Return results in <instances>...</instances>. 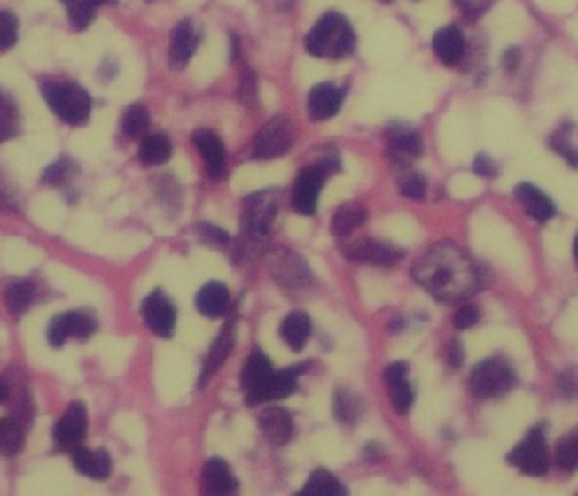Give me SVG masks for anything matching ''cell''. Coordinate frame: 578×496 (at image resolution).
Wrapping results in <instances>:
<instances>
[{"instance_id": "cell-1", "label": "cell", "mask_w": 578, "mask_h": 496, "mask_svg": "<svg viewBox=\"0 0 578 496\" xmlns=\"http://www.w3.org/2000/svg\"><path fill=\"white\" fill-rule=\"evenodd\" d=\"M415 281L433 297L454 302L480 290V274L473 260L450 241L438 243L413 267Z\"/></svg>"}, {"instance_id": "cell-2", "label": "cell", "mask_w": 578, "mask_h": 496, "mask_svg": "<svg viewBox=\"0 0 578 496\" xmlns=\"http://www.w3.org/2000/svg\"><path fill=\"white\" fill-rule=\"evenodd\" d=\"M307 50L317 58H342L355 49V33L339 13H326L309 33Z\"/></svg>"}, {"instance_id": "cell-3", "label": "cell", "mask_w": 578, "mask_h": 496, "mask_svg": "<svg viewBox=\"0 0 578 496\" xmlns=\"http://www.w3.org/2000/svg\"><path fill=\"white\" fill-rule=\"evenodd\" d=\"M42 92L51 110L62 120L73 124V127H80V124L87 122L92 110V101L80 85L45 83Z\"/></svg>"}, {"instance_id": "cell-4", "label": "cell", "mask_w": 578, "mask_h": 496, "mask_svg": "<svg viewBox=\"0 0 578 496\" xmlns=\"http://www.w3.org/2000/svg\"><path fill=\"white\" fill-rule=\"evenodd\" d=\"M515 385L513 368L499 358H487L478 363L471 375V389L476 398H497Z\"/></svg>"}, {"instance_id": "cell-5", "label": "cell", "mask_w": 578, "mask_h": 496, "mask_svg": "<svg viewBox=\"0 0 578 496\" xmlns=\"http://www.w3.org/2000/svg\"><path fill=\"white\" fill-rule=\"evenodd\" d=\"M294 141H296L294 124L283 115L274 117L256 134L253 143V155L263 160L277 159L293 148Z\"/></svg>"}, {"instance_id": "cell-6", "label": "cell", "mask_w": 578, "mask_h": 496, "mask_svg": "<svg viewBox=\"0 0 578 496\" xmlns=\"http://www.w3.org/2000/svg\"><path fill=\"white\" fill-rule=\"evenodd\" d=\"M508 462L521 469L525 475L532 477H541L548 471L550 453L543 426L530 430L528 436L510 452Z\"/></svg>"}, {"instance_id": "cell-7", "label": "cell", "mask_w": 578, "mask_h": 496, "mask_svg": "<svg viewBox=\"0 0 578 496\" xmlns=\"http://www.w3.org/2000/svg\"><path fill=\"white\" fill-rule=\"evenodd\" d=\"M274 368L269 358L262 353H254L244 365L242 387L246 392V403L256 407L270 399V385L274 380Z\"/></svg>"}, {"instance_id": "cell-8", "label": "cell", "mask_w": 578, "mask_h": 496, "mask_svg": "<svg viewBox=\"0 0 578 496\" xmlns=\"http://www.w3.org/2000/svg\"><path fill=\"white\" fill-rule=\"evenodd\" d=\"M332 162H321L301 171L294 183L293 191V207L296 213L310 216L317 209V198L323 190V183L332 173Z\"/></svg>"}, {"instance_id": "cell-9", "label": "cell", "mask_w": 578, "mask_h": 496, "mask_svg": "<svg viewBox=\"0 0 578 496\" xmlns=\"http://www.w3.org/2000/svg\"><path fill=\"white\" fill-rule=\"evenodd\" d=\"M141 315H143L146 328L160 338H169L173 335V331H176L177 309L160 290L152 291L143 300Z\"/></svg>"}, {"instance_id": "cell-10", "label": "cell", "mask_w": 578, "mask_h": 496, "mask_svg": "<svg viewBox=\"0 0 578 496\" xmlns=\"http://www.w3.org/2000/svg\"><path fill=\"white\" fill-rule=\"evenodd\" d=\"M98 329V322L89 314L71 312L56 315L47 328V340L52 347H62L69 337L89 338Z\"/></svg>"}, {"instance_id": "cell-11", "label": "cell", "mask_w": 578, "mask_h": 496, "mask_svg": "<svg viewBox=\"0 0 578 496\" xmlns=\"http://www.w3.org/2000/svg\"><path fill=\"white\" fill-rule=\"evenodd\" d=\"M87 428H89L87 410L82 403L76 401L69 407V410L62 415V419L56 422L52 436L58 446H62L66 450H74L82 446L87 436Z\"/></svg>"}, {"instance_id": "cell-12", "label": "cell", "mask_w": 578, "mask_h": 496, "mask_svg": "<svg viewBox=\"0 0 578 496\" xmlns=\"http://www.w3.org/2000/svg\"><path fill=\"white\" fill-rule=\"evenodd\" d=\"M402 256L403 252L394 244H387L375 239H361L346 251V258L379 267H393L402 260Z\"/></svg>"}, {"instance_id": "cell-13", "label": "cell", "mask_w": 578, "mask_h": 496, "mask_svg": "<svg viewBox=\"0 0 578 496\" xmlns=\"http://www.w3.org/2000/svg\"><path fill=\"white\" fill-rule=\"evenodd\" d=\"M199 47V35L195 33L191 22H181L171 33L169 42V64L173 69H183L190 64Z\"/></svg>"}, {"instance_id": "cell-14", "label": "cell", "mask_w": 578, "mask_h": 496, "mask_svg": "<svg viewBox=\"0 0 578 496\" xmlns=\"http://www.w3.org/2000/svg\"><path fill=\"white\" fill-rule=\"evenodd\" d=\"M433 50L441 59V64L447 67L457 66L465 52V38L464 33L456 26L441 27L433 38Z\"/></svg>"}, {"instance_id": "cell-15", "label": "cell", "mask_w": 578, "mask_h": 496, "mask_svg": "<svg viewBox=\"0 0 578 496\" xmlns=\"http://www.w3.org/2000/svg\"><path fill=\"white\" fill-rule=\"evenodd\" d=\"M260 430L263 433V438L274 445L281 446L285 445L293 436V419L291 414H288L281 407H270L262 412L260 417Z\"/></svg>"}, {"instance_id": "cell-16", "label": "cell", "mask_w": 578, "mask_h": 496, "mask_svg": "<svg viewBox=\"0 0 578 496\" xmlns=\"http://www.w3.org/2000/svg\"><path fill=\"white\" fill-rule=\"evenodd\" d=\"M204 491L207 494H233L238 489V480L230 473L229 464L223 459L213 457L202 469Z\"/></svg>"}, {"instance_id": "cell-17", "label": "cell", "mask_w": 578, "mask_h": 496, "mask_svg": "<svg viewBox=\"0 0 578 496\" xmlns=\"http://www.w3.org/2000/svg\"><path fill=\"white\" fill-rule=\"evenodd\" d=\"M193 143H195L199 153L202 155V159L206 160L207 173L213 178H222L223 169H225V150H223L220 137L216 134H213L211 130L202 128V130L195 132Z\"/></svg>"}, {"instance_id": "cell-18", "label": "cell", "mask_w": 578, "mask_h": 496, "mask_svg": "<svg viewBox=\"0 0 578 496\" xmlns=\"http://www.w3.org/2000/svg\"><path fill=\"white\" fill-rule=\"evenodd\" d=\"M513 195H515L517 202L525 207L527 214L530 218H534L535 221L544 223L555 216V207H553L551 200L541 190H537L535 185L519 183Z\"/></svg>"}, {"instance_id": "cell-19", "label": "cell", "mask_w": 578, "mask_h": 496, "mask_svg": "<svg viewBox=\"0 0 578 496\" xmlns=\"http://www.w3.org/2000/svg\"><path fill=\"white\" fill-rule=\"evenodd\" d=\"M342 105V90L332 83L316 85L309 96V113L314 120L333 117Z\"/></svg>"}, {"instance_id": "cell-20", "label": "cell", "mask_w": 578, "mask_h": 496, "mask_svg": "<svg viewBox=\"0 0 578 496\" xmlns=\"http://www.w3.org/2000/svg\"><path fill=\"white\" fill-rule=\"evenodd\" d=\"M276 209H277L276 200L269 198L265 193L258 197H251L246 202V229L251 234L265 236L270 229Z\"/></svg>"}, {"instance_id": "cell-21", "label": "cell", "mask_w": 578, "mask_h": 496, "mask_svg": "<svg viewBox=\"0 0 578 496\" xmlns=\"http://www.w3.org/2000/svg\"><path fill=\"white\" fill-rule=\"evenodd\" d=\"M73 464L82 475L96 480H105L112 471V461L106 450H87L78 446L73 450Z\"/></svg>"}, {"instance_id": "cell-22", "label": "cell", "mask_w": 578, "mask_h": 496, "mask_svg": "<svg viewBox=\"0 0 578 496\" xmlns=\"http://www.w3.org/2000/svg\"><path fill=\"white\" fill-rule=\"evenodd\" d=\"M230 306V295L225 284L222 283H207L200 288L197 295L199 312L209 319H216L227 314Z\"/></svg>"}, {"instance_id": "cell-23", "label": "cell", "mask_w": 578, "mask_h": 496, "mask_svg": "<svg viewBox=\"0 0 578 496\" xmlns=\"http://www.w3.org/2000/svg\"><path fill=\"white\" fill-rule=\"evenodd\" d=\"M233 347H235V329H233V326H225L223 331L218 335V338L215 340V344L209 349L207 360H206L204 368H202L200 387L206 385L207 380L222 367V363L229 356V353L233 351Z\"/></svg>"}, {"instance_id": "cell-24", "label": "cell", "mask_w": 578, "mask_h": 496, "mask_svg": "<svg viewBox=\"0 0 578 496\" xmlns=\"http://www.w3.org/2000/svg\"><path fill=\"white\" fill-rule=\"evenodd\" d=\"M279 333L288 347H291L293 351H301L310 338L312 322L307 314L294 312L281 322Z\"/></svg>"}, {"instance_id": "cell-25", "label": "cell", "mask_w": 578, "mask_h": 496, "mask_svg": "<svg viewBox=\"0 0 578 496\" xmlns=\"http://www.w3.org/2000/svg\"><path fill=\"white\" fill-rule=\"evenodd\" d=\"M422 137L411 130H398L391 134V153L400 164H406L422 155Z\"/></svg>"}, {"instance_id": "cell-26", "label": "cell", "mask_w": 578, "mask_h": 496, "mask_svg": "<svg viewBox=\"0 0 578 496\" xmlns=\"http://www.w3.org/2000/svg\"><path fill=\"white\" fill-rule=\"evenodd\" d=\"M301 496H342L344 485L326 469H316L300 491Z\"/></svg>"}, {"instance_id": "cell-27", "label": "cell", "mask_w": 578, "mask_h": 496, "mask_svg": "<svg viewBox=\"0 0 578 496\" xmlns=\"http://www.w3.org/2000/svg\"><path fill=\"white\" fill-rule=\"evenodd\" d=\"M26 443L24 430L19 421L0 417V457H15Z\"/></svg>"}, {"instance_id": "cell-28", "label": "cell", "mask_w": 578, "mask_h": 496, "mask_svg": "<svg viewBox=\"0 0 578 496\" xmlns=\"http://www.w3.org/2000/svg\"><path fill=\"white\" fill-rule=\"evenodd\" d=\"M366 220V209L359 204H344L332 218V232L335 236H348Z\"/></svg>"}, {"instance_id": "cell-29", "label": "cell", "mask_w": 578, "mask_h": 496, "mask_svg": "<svg viewBox=\"0 0 578 496\" xmlns=\"http://www.w3.org/2000/svg\"><path fill=\"white\" fill-rule=\"evenodd\" d=\"M171 157V143L166 136H148L139 148V159L146 166H159L168 162Z\"/></svg>"}, {"instance_id": "cell-30", "label": "cell", "mask_w": 578, "mask_h": 496, "mask_svg": "<svg viewBox=\"0 0 578 496\" xmlns=\"http://www.w3.org/2000/svg\"><path fill=\"white\" fill-rule=\"evenodd\" d=\"M333 414L340 422L354 424L363 414V399L350 391H337L333 398Z\"/></svg>"}, {"instance_id": "cell-31", "label": "cell", "mask_w": 578, "mask_h": 496, "mask_svg": "<svg viewBox=\"0 0 578 496\" xmlns=\"http://www.w3.org/2000/svg\"><path fill=\"white\" fill-rule=\"evenodd\" d=\"M35 284L31 281H17L6 290V306L13 315L24 314L35 298Z\"/></svg>"}, {"instance_id": "cell-32", "label": "cell", "mask_w": 578, "mask_h": 496, "mask_svg": "<svg viewBox=\"0 0 578 496\" xmlns=\"http://www.w3.org/2000/svg\"><path fill=\"white\" fill-rule=\"evenodd\" d=\"M555 459L564 471H574L578 468V428L557 443Z\"/></svg>"}, {"instance_id": "cell-33", "label": "cell", "mask_w": 578, "mask_h": 496, "mask_svg": "<svg viewBox=\"0 0 578 496\" xmlns=\"http://www.w3.org/2000/svg\"><path fill=\"white\" fill-rule=\"evenodd\" d=\"M64 6L67 8L69 20L76 29H85L94 22L98 6L94 0H62Z\"/></svg>"}, {"instance_id": "cell-34", "label": "cell", "mask_w": 578, "mask_h": 496, "mask_svg": "<svg viewBox=\"0 0 578 496\" xmlns=\"http://www.w3.org/2000/svg\"><path fill=\"white\" fill-rule=\"evenodd\" d=\"M148 124L150 115L143 105H132L123 115V132L132 139L141 137L146 132Z\"/></svg>"}, {"instance_id": "cell-35", "label": "cell", "mask_w": 578, "mask_h": 496, "mask_svg": "<svg viewBox=\"0 0 578 496\" xmlns=\"http://www.w3.org/2000/svg\"><path fill=\"white\" fill-rule=\"evenodd\" d=\"M386 385L389 389V399H391L393 408L398 414H406L413 405V391H411L408 380L402 378V380H396V382H391Z\"/></svg>"}, {"instance_id": "cell-36", "label": "cell", "mask_w": 578, "mask_h": 496, "mask_svg": "<svg viewBox=\"0 0 578 496\" xmlns=\"http://www.w3.org/2000/svg\"><path fill=\"white\" fill-rule=\"evenodd\" d=\"M19 38V20L10 12H0V50H8Z\"/></svg>"}, {"instance_id": "cell-37", "label": "cell", "mask_w": 578, "mask_h": 496, "mask_svg": "<svg viewBox=\"0 0 578 496\" xmlns=\"http://www.w3.org/2000/svg\"><path fill=\"white\" fill-rule=\"evenodd\" d=\"M550 146L562 155L573 167H578V150L573 148L571 139H569V128H562L558 130L551 139H550Z\"/></svg>"}, {"instance_id": "cell-38", "label": "cell", "mask_w": 578, "mask_h": 496, "mask_svg": "<svg viewBox=\"0 0 578 496\" xmlns=\"http://www.w3.org/2000/svg\"><path fill=\"white\" fill-rule=\"evenodd\" d=\"M426 190H427L426 178L418 173H408L400 180V193L408 198L420 200L426 197Z\"/></svg>"}, {"instance_id": "cell-39", "label": "cell", "mask_w": 578, "mask_h": 496, "mask_svg": "<svg viewBox=\"0 0 578 496\" xmlns=\"http://www.w3.org/2000/svg\"><path fill=\"white\" fill-rule=\"evenodd\" d=\"M238 97L246 106H254L258 101V80L253 71H244L240 87H238Z\"/></svg>"}, {"instance_id": "cell-40", "label": "cell", "mask_w": 578, "mask_h": 496, "mask_svg": "<svg viewBox=\"0 0 578 496\" xmlns=\"http://www.w3.org/2000/svg\"><path fill=\"white\" fill-rule=\"evenodd\" d=\"M478 321H480V309L474 307V306H464L456 312L452 324H454L456 329L464 331V329L473 328Z\"/></svg>"}, {"instance_id": "cell-41", "label": "cell", "mask_w": 578, "mask_h": 496, "mask_svg": "<svg viewBox=\"0 0 578 496\" xmlns=\"http://www.w3.org/2000/svg\"><path fill=\"white\" fill-rule=\"evenodd\" d=\"M71 166H69V162L67 160H62V162H56V164H52L51 167H47L45 169V173H43V180L47 182V183H52V185H58V183H64L67 178H69V174H71Z\"/></svg>"}, {"instance_id": "cell-42", "label": "cell", "mask_w": 578, "mask_h": 496, "mask_svg": "<svg viewBox=\"0 0 578 496\" xmlns=\"http://www.w3.org/2000/svg\"><path fill=\"white\" fill-rule=\"evenodd\" d=\"M199 234H200V237H202L204 241H207L209 244H216V246L220 244V246H223V244L229 243V234H227L223 229L215 227V225H209V223L200 225V227H199Z\"/></svg>"}, {"instance_id": "cell-43", "label": "cell", "mask_w": 578, "mask_h": 496, "mask_svg": "<svg viewBox=\"0 0 578 496\" xmlns=\"http://www.w3.org/2000/svg\"><path fill=\"white\" fill-rule=\"evenodd\" d=\"M13 119H15V110L12 103L0 96V139H4L12 132Z\"/></svg>"}, {"instance_id": "cell-44", "label": "cell", "mask_w": 578, "mask_h": 496, "mask_svg": "<svg viewBox=\"0 0 578 496\" xmlns=\"http://www.w3.org/2000/svg\"><path fill=\"white\" fill-rule=\"evenodd\" d=\"M501 66L504 71L508 73H513L517 71V67L521 66V50H519L517 47H510L503 52V58H501Z\"/></svg>"}, {"instance_id": "cell-45", "label": "cell", "mask_w": 578, "mask_h": 496, "mask_svg": "<svg viewBox=\"0 0 578 496\" xmlns=\"http://www.w3.org/2000/svg\"><path fill=\"white\" fill-rule=\"evenodd\" d=\"M406 375H408V365L403 361H396V363H391L384 370V380H386V384H391V382L406 378Z\"/></svg>"}, {"instance_id": "cell-46", "label": "cell", "mask_w": 578, "mask_h": 496, "mask_svg": "<svg viewBox=\"0 0 578 496\" xmlns=\"http://www.w3.org/2000/svg\"><path fill=\"white\" fill-rule=\"evenodd\" d=\"M474 173L481 174V176H492V174H496V169H494L488 157L478 155L476 160H474Z\"/></svg>"}, {"instance_id": "cell-47", "label": "cell", "mask_w": 578, "mask_h": 496, "mask_svg": "<svg viewBox=\"0 0 578 496\" xmlns=\"http://www.w3.org/2000/svg\"><path fill=\"white\" fill-rule=\"evenodd\" d=\"M449 363L452 367H459L461 363H464V349H461L459 342L449 344Z\"/></svg>"}, {"instance_id": "cell-48", "label": "cell", "mask_w": 578, "mask_h": 496, "mask_svg": "<svg viewBox=\"0 0 578 496\" xmlns=\"http://www.w3.org/2000/svg\"><path fill=\"white\" fill-rule=\"evenodd\" d=\"M238 52H240L238 36L237 35H230V61H235L238 58Z\"/></svg>"}, {"instance_id": "cell-49", "label": "cell", "mask_w": 578, "mask_h": 496, "mask_svg": "<svg viewBox=\"0 0 578 496\" xmlns=\"http://www.w3.org/2000/svg\"><path fill=\"white\" fill-rule=\"evenodd\" d=\"M402 328H403L402 319H394V321L389 324V333H398Z\"/></svg>"}, {"instance_id": "cell-50", "label": "cell", "mask_w": 578, "mask_h": 496, "mask_svg": "<svg viewBox=\"0 0 578 496\" xmlns=\"http://www.w3.org/2000/svg\"><path fill=\"white\" fill-rule=\"evenodd\" d=\"M94 4L99 8V6H113V4H118V0H94Z\"/></svg>"}, {"instance_id": "cell-51", "label": "cell", "mask_w": 578, "mask_h": 496, "mask_svg": "<svg viewBox=\"0 0 578 496\" xmlns=\"http://www.w3.org/2000/svg\"><path fill=\"white\" fill-rule=\"evenodd\" d=\"M6 396H8V389H6L4 384H0V403L6 399Z\"/></svg>"}, {"instance_id": "cell-52", "label": "cell", "mask_w": 578, "mask_h": 496, "mask_svg": "<svg viewBox=\"0 0 578 496\" xmlns=\"http://www.w3.org/2000/svg\"><path fill=\"white\" fill-rule=\"evenodd\" d=\"M573 254H574V260H576V263H578V234H576V237H574V244H573Z\"/></svg>"}, {"instance_id": "cell-53", "label": "cell", "mask_w": 578, "mask_h": 496, "mask_svg": "<svg viewBox=\"0 0 578 496\" xmlns=\"http://www.w3.org/2000/svg\"><path fill=\"white\" fill-rule=\"evenodd\" d=\"M382 3H389V0H382Z\"/></svg>"}, {"instance_id": "cell-54", "label": "cell", "mask_w": 578, "mask_h": 496, "mask_svg": "<svg viewBox=\"0 0 578 496\" xmlns=\"http://www.w3.org/2000/svg\"><path fill=\"white\" fill-rule=\"evenodd\" d=\"M150 3H153V0H150Z\"/></svg>"}]
</instances>
